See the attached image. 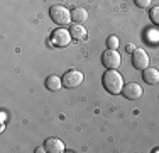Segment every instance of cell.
Segmentation results:
<instances>
[{
  "mask_svg": "<svg viewBox=\"0 0 159 153\" xmlns=\"http://www.w3.org/2000/svg\"><path fill=\"white\" fill-rule=\"evenodd\" d=\"M86 19H88V12L83 7H76V9L71 10V21H75L76 24H83Z\"/></svg>",
  "mask_w": 159,
  "mask_h": 153,
  "instance_id": "12",
  "label": "cell"
},
{
  "mask_svg": "<svg viewBox=\"0 0 159 153\" xmlns=\"http://www.w3.org/2000/svg\"><path fill=\"white\" fill-rule=\"evenodd\" d=\"M63 87V78H59V76L56 75H49L46 78V89L51 90V92H56L59 90Z\"/></svg>",
  "mask_w": 159,
  "mask_h": 153,
  "instance_id": "11",
  "label": "cell"
},
{
  "mask_svg": "<svg viewBox=\"0 0 159 153\" xmlns=\"http://www.w3.org/2000/svg\"><path fill=\"white\" fill-rule=\"evenodd\" d=\"M151 2H152V0H134V3L139 9H147V7L151 5Z\"/></svg>",
  "mask_w": 159,
  "mask_h": 153,
  "instance_id": "15",
  "label": "cell"
},
{
  "mask_svg": "<svg viewBox=\"0 0 159 153\" xmlns=\"http://www.w3.org/2000/svg\"><path fill=\"white\" fill-rule=\"evenodd\" d=\"M120 63H122V58H120L117 49L108 48L107 51H103V55H102V65H103L105 68H108V70H117V68L120 67Z\"/></svg>",
  "mask_w": 159,
  "mask_h": 153,
  "instance_id": "4",
  "label": "cell"
},
{
  "mask_svg": "<svg viewBox=\"0 0 159 153\" xmlns=\"http://www.w3.org/2000/svg\"><path fill=\"white\" fill-rule=\"evenodd\" d=\"M44 148L48 153H63L64 151V143L58 138H48L44 141Z\"/></svg>",
  "mask_w": 159,
  "mask_h": 153,
  "instance_id": "8",
  "label": "cell"
},
{
  "mask_svg": "<svg viewBox=\"0 0 159 153\" xmlns=\"http://www.w3.org/2000/svg\"><path fill=\"white\" fill-rule=\"evenodd\" d=\"M83 73L80 70H70L66 72V73L63 75V85L66 87V89H76L83 83Z\"/></svg>",
  "mask_w": 159,
  "mask_h": 153,
  "instance_id": "5",
  "label": "cell"
},
{
  "mask_svg": "<svg viewBox=\"0 0 159 153\" xmlns=\"http://www.w3.org/2000/svg\"><path fill=\"white\" fill-rule=\"evenodd\" d=\"M125 49H127V53H130V55H132V53L135 51V46H134V44H127Z\"/></svg>",
  "mask_w": 159,
  "mask_h": 153,
  "instance_id": "16",
  "label": "cell"
},
{
  "mask_svg": "<svg viewBox=\"0 0 159 153\" xmlns=\"http://www.w3.org/2000/svg\"><path fill=\"white\" fill-rule=\"evenodd\" d=\"M70 32H71V37H73L75 41H85L86 39V29L83 27V24H76V22H75V24L71 26Z\"/></svg>",
  "mask_w": 159,
  "mask_h": 153,
  "instance_id": "10",
  "label": "cell"
},
{
  "mask_svg": "<svg viewBox=\"0 0 159 153\" xmlns=\"http://www.w3.org/2000/svg\"><path fill=\"white\" fill-rule=\"evenodd\" d=\"M130 56H132V65H134V68L144 72L147 67H149V55L146 53V49L135 48V51L132 53Z\"/></svg>",
  "mask_w": 159,
  "mask_h": 153,
  "instance_id": "6",
  "label": "cell"
},
{
  "mask_svg": "<svg viewBox=\"0 0 159 153\" xmlns=\"http://www.w3.org/2000/svg\"><path fill=\"white\" fill-rule=\"evenodd\" d=\"M71 32L64 27H58L51 32V44L56 46V48H66L68 44L71 43Z\"/></svg>",
  "mask_w": 159,
  "mask_h": 153,
  "instance_id": "3",
  "label": "cell"
},
{
  "mask_svg": "<svg viewBox=\"0 0 159 153\" xmlns=\"http://www.w3.org/2000/svg\"><path fill=\"white\" fill-rule=\"evenodd\" d=\"M151 21H152L156 26H159V5L151 10Z\"/></svg>",
  "mask_w": 159,
  "mask_h": 153,
  "instance_id": "14",
  "label": "cell"
},
{
  "mask_svg": "<svg viewBox=\"0 0 159 153\" xmlns=\"http://www.w3.org/2000/svg\"><path fill=\"white\" fill-rule=\"evenodd\" d=\"M122 95L129 101H137V99H141L142 95V87L139 85V83H127V85H124L122 89Z\"/></svg>",
  "mask_w": 159,
  "mask_h": 153,
  "instance_id": "7",
  "label": "cell"
},
{
  "mask_svg": "<svg viewBox=\"0 0 159 153\" xmlns=\"http://www.w3.org/2000/svg\"><path fill=\"white\" fill-rule=\"evenodd\" d=\"M102 83H103V89L112 95H119L122 94V89H124V78L122 75L119 73L117 70H108L103 73V78H102Z\"/></svg>",
  "mask_w": 159,
  "mask_h": 153,
  "instance_id": "1",
  "label": "cell"
},
{
  "mask_svg": "<svg viewBox=\"0 0 159 153\" xmlns=\"http://www.w3.org/2000/svg\"><path fill=\"white\" fill-rule=\"evenodd\" d=\"M142 80L146 83H149V85H156V83H159V70L147 67L146 70L142 72Z\"/></svg>",
  "mask_w": 159,
  "mask_h": 153,
  "instance_id": "9",
  "label": "cell"
},
{
  "mask_svg": "<svg viewBox=\"0 0 159 153\" xmlns=\"http://www.w3.org/2000/svg\"><path fill=\"white\" fill-rule=\"evenodd\" d=\"M49 15H51L52 22L58 26H68L71 22V12L63 5H52L49 9Z\"/></svg>",
  "mask_w": 159,
  "mask_h": 153,
  "instance_id": "2",
  "label": "cell"
},
{
  "mask_svg": "<svg viewBox=\"0 0 159 153\" xmlns=\"http://www.w3.org/2000/svg\"><path fill=\"white\" fill-rule=\"evenodd\" d=\"M43 151H46V148H37L36 153H43Z\"/></svg>",
  "mask_w": 159,
  "mask_h": 153,
  "instance_id": "17",
  "label": "cell"
},
{
  "mask_svg": "<svg viewBox=\"0 0 159 153\" xmlns=\"http://www.w3.org/2000/svg\"><path fill=\"white\" fill-rule=\"evenodd\" d=\"M119 44H120V41H119V37H117V36H110L107 39V46L110 49H117V48H119Z\"/></svg>",
  "mask_w": 159,
  "mask_h": 153,
  "instance_id": "13",
  "label": "cell"
}]
</instances>
